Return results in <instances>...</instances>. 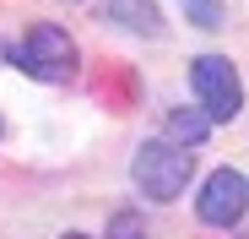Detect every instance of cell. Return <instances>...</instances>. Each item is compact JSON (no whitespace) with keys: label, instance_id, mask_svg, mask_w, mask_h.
<instances>
[{"label":"cell","instance_id":"5","mask_svg":"<svg viewBox=\"0 0 249 239\" xmlns=\"http://www.w3.org/2000/svg\"><path fill=\"white\" fill-rule=\"evenodd\" d=\"M206 136H212V120H206V109H195V103H179V109H168V120H162V141H174V147H195Z\"/></svg>","mask_w":249,"mask_h":239},{"label":"cell","instance_id":"1","mask_svg":"<svg viewBox=\"0 0 249 239\" xmlns=\"http://www.w3.org/2000/svg\"><path fill=\"white\" fill-rule=\"evenodd\" d=\"M130 174H136V190L146 201H174V196L195 179V158H190V147H174V141L152 136V141L136 147Z\"/></svg>","mask_w":249,"mask_h":239},{"label":"cell","instance_id":"6","mask_svg":"<svg viewBox=\"0 0 249 239\" xmlns=\"http://www.w3.org/2000/svg\"><path fill=\"white\" fill-rule=\"evenodd\" d=\"M108 22H119L124 33H141V38L162 33V11L152 0H108Z\"/></svg>","mask_w":249,"mask_h":239},{"label":"cell","instance_id":"4","mask_svg":"<svg viewBox=\"0 0 249 239\" xmlns=\"http://www.w3.org/2000/svg\"><path fill=\"white\" fill-rule=\"evenodd\" d=\"M249 212V179L238 169H217V174H206L200 196H195V218L206 228H233L238 218Z\"/></svg>","mask_w":249,"mask_h":239},{"label":"cell","instance_id":"3","mask_svg":"<svg viewBox=\"0 0 249 239\" xmlns=\"http://www.w3.org/2000/svg\"><path fill=\"white\" fill-rule=\"evenodd\" d=\"M190 87H195V109H206V120H228L244 109V82H238V71H233V60H222V55H195L190 60Z\"/></svg>","mask_w":249,"mask_h":239},{"label":"cell","instance_id":"8","mask_svg":"<svg viewBox=\"0 0 249 239\" xmlns=\"http://www.w3.org/2000/svg\"><path fill=\"white\" fill-rule=\"evenodd\" d=\"M184 11H190V22H195L200 33L222 27V0H184Z\"/></svg>","mask_w":249,"mask_h":239},{"label":"cell","instance_id":"2","mask_svg":"<svg viewBox=\"0 0 249 239\" xmlns=\"http://www.w3.org/2000/svg\"><path fill=\"white\" fill-rule=\"evenodd\" d=\"M6 60L22 65L27 76H38V82H71L76 65H81V55H76V44H71V33L54 27V22H33L22 44L6 49Z\"/></svg>","mask_w":249,"mask_h":239},{"label":"cell","instance_id":"7","mask_svg":"<svg viewBox=\"0 0 249 239\" xmlns=\"http://www.w3.org/2000/svg\"><path fill=\"white\" fill-rule=\"evenodd\" d=\"M103 239H152V228H146V218H136V212H114Z\"/></svg>","mask_w":249,"mask_h":239},{"label":"cell","instance_id":"9","mask_svg":"<svg viewBox=\"0 0 249 239\" xmlns=\"http://www.w3.org/2000/svg\"><path fill=\"white\" fill-rule=\"evenodd\" d=\"M60 239H92V234H60Z\"/></svg>","mask_w":249,"mask_h":239}]
</instances>
